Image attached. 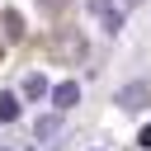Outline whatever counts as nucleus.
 <instances>
[{
  "label": "nucleus",
  "instance_id": "nucleus-1",
  "mask_svg": "<svg viewBox=\"0 0 151 151\" xmlns=\"http://www.w3.org/2000/svg\"><path fill=\"white\" fill-rule=\"evenodd\" d=\"M113 104L127 109V113H142V109L151 104V80H132V85H123V90L113 94Z\"/></svg>",
  "mask_w": 151,
  "mask_h": 151
},
{
  "label": "nucleus",
  "instance_id": "nucleus-2",
  "mask_svg": "<svg viewBox=\"0 0 151 151\" xmlns=\"http://www.w3.org/2000/svg\"><path fill=\"white\" fill-rule=\"evenodd\" d=\"M90 14L104 24V33H118V28H123V9H118L113 0H90Z\"/></svg>",
  "mask_w": 151,
  "mask_h": 151
},
{
  "label": "nucleus",
  "instance_id": "nucleus-3",
  "mask_svg": "<svg viewBox=\"0 0 151 151\" xmlns=\"http://www.w3.org/2000/svg\"><path fill=\"white\" fill-rule=\"evenodd\" d=\"M52 52H57L61 61H80V57H85V38H80L76 28H66V33H61V42H52Z\"/></svg>",
  "mask_w": 151,
  "mask_h": 151
},
{
  "label": "nucleus",
  "instance_id": "nucleus-4",
  "mask_svg": "<svg viewBox=\"0 0 151 151\" xmlns=\"http://www.w3.org/2000/svg\"><path fill=\"white\" fill-rule=\"evenodd\" d=\"M76 104H80V85H76V80H61V85L52 90V109L66 113V109H76Z\"/></svg>",
  "mask_w": 151,
  "mask_h": 151
},
{
  "label": "nucleus",
  "instance_id": "nucleus-5",
  "mask_svg": "<svg viewBox=\"0 0 151 151\" xmlns=\"http://www.w3.org/2000/svg\"><path fill=\"white\" fill-rule=\"evenodd\" d=\"M57 132H61V113L38 118V127H33V137H38V142H47V137H57Z\"/></svg>",
  "mask_w": 151,
  "mask_h": 151
},
{
  "label": "nucleus",
  "instance_id": "nucleus-6",
  "mask_svg": "<svg viewBox=\"0 0 151 151\" xmlns=\"http://www.w3.org/2000/svg\"><path fill=\"white\" fill-rule=\"evenodd\" d=\"M19 118V99L14 94H0V123H14Z\"/></svg>",
  "mask_w": 151,
  "mask_h": 151
},
{
  "label": "nucleus",
  "instance_id": "nucleus-7",
  "mask_svg": "<svg viewBox=\"0 0 151 151\" xmlns=\"http://www.w3.org/2000/svg\"><path fill=\"white\" fill-rule=\"evenodd\" d=\"M24 94H28V99L47 94V80H42V76H28V80H24Z\"/></svg>",
  "mask_w": 151,
  "mask_h": 151
},
{
  "label": "nucleus",
  "instance_id": "nucleus-8",
  "mask_svg": "<svg viewBox=\"0 0 151 151\" xmlns=\"http://www.w3.org/2000/svg\"><path fill=\"white\" fill-rule=\"evenodd\" d=\"M5 28H9V38H19V33H24V24H19V14H5Z\"/></svg>",
  "mask_w": 151,
  "mask_h": 151
},
{
  "label": "nucleus",
  "instance_id": "nucleus-9",
  "mask_svg": "<svg viewBox=\"0 0 151 151\" xmlns=\"http://www.w3.org/2000/svg\"><path fill=\"white\" fill-rule=\"evenodd\" d=\"M137 142H142V146H151V127H142V137H137Z\"/></svg>",
  "mask_w": 151,
  "mask_h": 151
},
{
  "label": "nucleus",
  "instance_id": "nucleus-10",
  "mask_svg": "<svg viewBox=\"0 0 151 151\" xmlns=\"http://www.w3.org/2000/svg\"><path fill=\"white\" fill-rule=\"evenodd\" d=\"M42 9H61V0H42Z\"/></svg>",
  "mask_w": 151,
  "mask_h": 151
},
{
  "label": "nucleus",
  "instance_id": "nucleus-11",
  "mask_svg": "<svg viewBox=\"0 0 151 151\" xmlns=\"http://www.w3.org/2000/svg\"><path fill=\"white\" fill-rule=\"evenodd\" d=\"M0 151H14V146H0Z\"/></svg>",
  "mask_w": 151,
  "mask_h": 151
}]
</instances>
